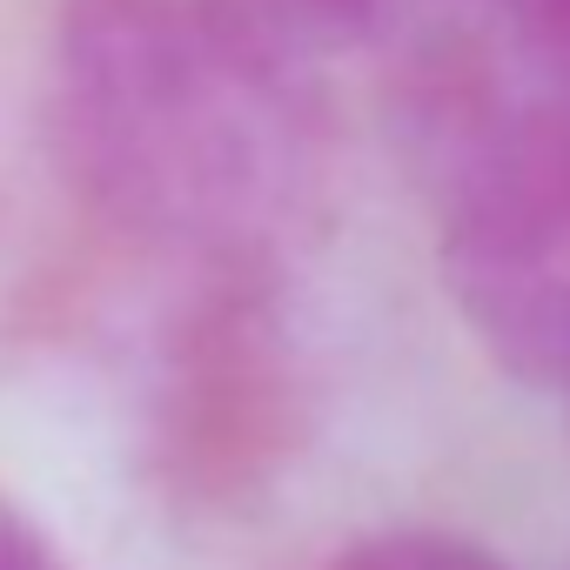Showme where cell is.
Wrapping results in <instances>:
<instances>
[{"label":"cell","instance_id":"6da1fadb","mask_svg":"<svg viewBox=\"0 0 570 570\" xmlns=\"http://www.w3.org/2000/svg\"><path fill=\"white\" fill-rule=\"evenodd\" d=\"M75 175L141 228L255 255L323 195L330 108L255 0H61Z\"/></svg>","mask_w":570,"mask_h":570},{"label":"cell","instance_id":"7a4b0ae2","mask_svg":"<svg viewBox=\"0 0 570 570\" xmlns=\"http://www.w3.org/2000/svg\"><path fill=\"white\" fill-rule=\"evenodd\" d=\"M443 268L470 330L530 383L570 390V101L443 95Z\"/></svg>","mask_w":570,"mask_h":570},{"label":"cell","instance_id":"3957f363","mask_svg":"<svg viewBox=\"0 0 570 570\" xmlns=\"http://www.w3.org/2000/svg\"><path fill=\"white\" fill-rule=\"evenodd\" d=\"M336 570H497V557H483L456 537H370Z\"/></svg>","mask_w":570,"mask_h":570},{"label":"cell","instance_id":"277c9868","mask_svg":"<svg viewBox=\"0 0 570 570\" xmlns=\"http://www.w3.org/2000/svg\"><path fill=\"white\" fill-rule=\"evenodd\" d=\"M497 14H503L510 35L570 88V0H497Z\"/></svg>","mask_w":570,"mask_h":570},{"label":"cell","instance_id":"5b68a950","mask_svg":"<svg viewBox=\"0 0 570 570\" xmlns=\"http://www.w3.org/2000/svg\"><path fill=\"white\" fill-rule=\"evenodd\" d=\"M309 8H336V14H350V8H370V0H309Z\"/></svg>","mask_w":570,"mask_h":570}]
</instances>
